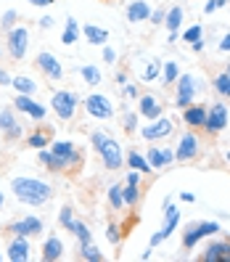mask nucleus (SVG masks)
I'll list each match as a JSON object with an SVG mask.
<instances>
[{
	"instance_id": "nucleus-4",
	"label": "nucleus",
	"mask_w": 230,
	"mask_h": 262,
	"mask_svg": "<svg viewBox=\"0 0 230 262\" xmlns=\"http://www.w3.org/2000/svg\"><path fill=\"white\" fill-rule=\"evenodd\" d=\"M6 51L13 61H24L29 53V29L24 24H16L6 32Z\"/></svg>"
},
{
	"instance_id": "nucleus-54",
	"label": "nucleus",
	"mask_w": 230,
	"mask_h": 262,
	"mask_svg": "<svg viewBox=\"0 0 230 262\" xmlns=\"http://www.w3.org/2000/svg\"><path fill=\"white\" fill-rule=\"evenodd\" d=\"M56 0H29V6H37V8H42V6H53Z\"/></svg>"
},
{
	"instance_id": "nucleus-16",
	"label": "nucleus",
	"mask_w": 230,
	"mask_h": 262,
	"mask_svg": "<svg viewBox=\"0 0 230 262\" xmlns=\"http://www.w3.org/2000/svg\"><path fill=\"white\" fill-rule=\"evenodd\" d=\"M146 159H148L153 172H159V169H167V167L175 162V151L170 146H148Z\"/></svg>"
},
{
	"instance_id": "nucleus-30",
	"label": "nucleus",
	"mask_w": 230,
	"mask_h": 262,
	"mask_svg": "<svg viewBox=\"0 0 230 262\" xmlns=\"http://www.w3.org/2000/svg\"><path fill=\"white\" fill-rule=\"evenodd\" d=\"M80 24H77L74 16H66V24H64V32H61V42L64 45H74L77 40H80Z\"/></svg>"
},
{
	"instance_id": "nucleus-34",
	"label": "nucleus",
	"mask_w": 230,
	"mask_h": 262,
	"mask_svg": "<svg viewBox=\"0 0 230 262\" xmlns=\"http://www.w3.org/2000/svg\"><path fill=\"white\" fill-rule=\"evenodd\" d=\"M180 77V67H177V61H167V64L162 67V85H175V80Z\"/></svg>"
},
{
	"instance_id": "nucleus-26",
	"label": "nucleus",
	"mask_w": 230,
	"mask_h": 262,
	"mask_svg": "<svg viewBox=\"0 0 230 262\" xmlns=\"http://www.w3.org/2000/svg\"><path fill=\"white\" fill-rule=\"evenodd\" d=\"M37 162H40L45 169H48V172H66L64 162H61L51 148H40V151H37Z\"/></svg>"
},
{
	"instance_id": "nucleus-44",
	"label": "nucleus",
	"mask_w": 230,
	"mask_h": 262,
	"mask_svg": "<svg viewBox=\"0 0 230 262\" xmlns=\"http://www.w3.org/2000/svg\"><path fill=\"white\" fill-rule=\"evenodd\" d=\"M21 135H24V125H21V122H19V125H13L8 133H3V138H6L8 143H16V141H21Z\"/></svg>"
},
{
	"instance_id": "nucleus-55",
	"label": "nucleus",
	"mask_w": 230,
	"mask_h": 262,
	"mask_svg": "<svg viewBox=\"0 0 230 262\" xmlns=\"http://www.w3.org/2000/svg\"><path fill=\"white\" fill-rule=\"evenodd\" d=\"M191 48H193L196 53H201V51H204V40H196V42H191Z\"/></svg>"
},
{
	"instance_id": "nucleus-58",
	"label": "nucleus",
	"mask_w": 230,
	"mask_h": 262,
	"mask_svg": "<svg viewBox=\"0 0 230 262\" xmlns=\"http://www.w3.org/2000/svg\"><path fill=\"white\" fill-rule=\"evenodd\" d=\"M3 207H6V193L0 191V212H3Z\"/></svg>"
},
{
	"instance_id": "nucleus-22",
	"label": "nucleus",
	"mask_w": 230,
	"mask_h": 262,
	"mask_svg": "<svg viewBox=\"0 0 230 262\" xmlns=\"http://www.w3.org/2000/svg\"><path fill=\"white\" fill-rule=\"evenodd\" d=\"M51 141H53V130L40 125V127H35L32 133L27 135V148H35V151L48 148V146H51Z\"/></svg>"
},
{
	"instance_id": "nucleus-31",
	"label": "nucleus",
	"mask_w": 230,
	"mask_h": 262,
	"mask_svg": "<svg viewBox=\"0 0 230 262\" xmlns=\"http://www.w3.org/2000/svg\"><path fill=\"white\" fill-rule=\"evenodd\" d=\"M80 77L85 80V85H90V88H96V85L103 82V74H101V69H98L96 64H85V67H80Z\"/></svg>"
},
{
	"instance_id": "nucleus-38",
	"label": "nucleus",
	"mask_w": 230,
	"mask_h": 262,
	"mask_svg": "<svg viewBox=\"0 0 230 262\" xmlns=\"http://www.w3.org/2000/svg\"><path fill=\"white\" fill-rule=\"evenodd\" d=\"M122 238H125V228H122L119 223H109V228H106V241L114 244V246H119Z\"/></svg>"
},
{
	"instance_id": "nucleus-49",
	"label": "nucleus",
	"mask_w": 230,
	"mask_h": 262,
	"mask_svg": "<svg viewBox=\"0 0 230 262\" xmlns=\"http://www.w3.org/2000/svg\"><path fill=\"white\" fill-rule=\"evenodd\" d=\"M37 24H40V29H53L56 19H53V16H48V13H45L42 19H37Z\"/></svg>"
},
{
	"instance_id": "nucleus-17",
	"label": "nucleus",
	"mask_w": 230,
	"mask_h": 262,
	"mask_svg": "<svg viewBox=\"0 0 230 262\" xmlns=\"http://www.w3.org/2000/svg\"><path fill=\"white\" fill-rule=\"evenodd\" d=\"M135 101H137V117H143V119H148V122L164 114V106L159 103V98H156V96H151V93H141Z\"/></svg>"
},
{
	"instance_id": "nucleus-27",
	"label": "nucleus",
	"mask_w": 230,
	"mask_h": 262,
	"mask_svg": "<svg viewBox=\"0 0 230 262\" xmlns=\"http://www.w3.org/2000/svg\"><path fill=\"white\" fill-rule=\"evenodd\" d=\"M125 164H127L130 169H137V172H143V175L153 172V169H151V164H148V159L143 157L141 151H135V148H130V151H127V157H125Z\"/></svg>"
},
{
	"instance_id": "nucleus-59",
	"label": "nucleus",
	"mask_w": 230,
	"mask_h": 262,
	"mask_svg": "<svg viewBox=\"0 0 230 262\" xmlns=\"http://www.w3.org/2000/svg\"><path fill=\"white\" fill-rule=\"evenodd\" d=\"M0 262H3V252H0Z\"/></svg>"
},
{
	"instance_id": "nucleus-7",
	"label": "nucleus",
	"mask_w": 230,
	"mask_h": 262,
	"mask_svg": "<svg viewBox=\"0 0 230 262\" xmlns=\"http://www.w3.org/2000/svg\"><path fill=\"white\" fill-rule=\"evenodd\" d=\"M214 233H220V223H214V220H206V223H191L186 230H182V249H193V246L206 238V236H214Z\"/></svg>"
},
{
	"instance_id": "nucleus-48",
	"label": "nucleus",
	"mask_w": 230,
	"mask_h": 262,
	"mask_svg": "<svg viewBox=\"0 0 230 262\" xmlns=\"http://www.w3.org/2000/svg\"><path fill=\"white\" fill-rule=\"evenodd\" d=\"M103 61H106V64H117V51L111 48L109 42L103 45Z\"/></svg>"
},
{
	"instance_id": "nucleus-53",
	"label": "nucleus",
	"mask_w": 230,
	"mask_h": 262,
	"mask_svg": "<svg viewBox=\"0 0 230 262\" xmlns=\"http://www.w3.org/2000/svg\"><path fill=\"white\" fill-rule=\"evenodd\" d=\"M180 202H188V204H193V202H196V196H193L191 191H182V193H180Z\"/></svg>"
},
{
	"instance_id": "nucleus-28",
	"label": "nucleus",
	"mask_w": 230,
	"mask_h": 262,
	"mask_svg": "<svg viewBox=\"0 0 230 262\" xmlns=\"http://www.w3.org/2000/svg\"><path fill=\"white\" fill-rule=\"evenodd\" d=\"M212 88H214V93H217L220 98H230V64L225 67V72H220L212 80Z\"/></svg>"
},
{
	"instance_id": "nucleus-51",
	"label": "nucleus",
	"mask_w": 230,
	"mask_h": 262,
	"mask_svg": "<svg viewBox=\"0 0 230 262\" xmlns=\"http://www.w3.org/2000/svg\"><path fill=\"white\" fill-rule=\"evenodd\" d=\"M220 51H222V53H230V32L220 40Z\"/></svg>"
},
{
	"instance_id": "nucleus-20",
	"label": "nucleus",
	"mask_w": 230,
	"mask_h": 262,
	"mask_svg": "<svg viewBox=\"0 0 230 262\" xmlns=\"http://www.w3.org/2000/svg\"><path fill=\"white\" fill-rule=\"evenodd\" d=\"M182 122H186L191 130H201L204 122H206V106H201V103L186 106V109H182Z\"/></svg>"
},
{
	"instance_id": "nucleus-50",
	"label": "nucleus",
	"mask_w": 230,
	"mask_h": 262,
	"mask_svg": "<svg viewBox=\"0 0 230 262\" xmlns=\"http://www.w3.org/2000/svg\"><path fill=\"white\" fill-rule=\"evenodd\" d=\"M11 80H13V77H11V72H8V69H3V67H0V88H6V85H11Z\"/></svg>"
},
{
	"instance_id": "nucleus-13",
	"label": "nucleus",
	"mask_w": 230,
	"mask_h": 262,
	"mask_svg": "<svg viewBox=\"0 0 230 262\" xmlns=\"http://www.w3.org/2000/svg\"><path fill=\"white\" fill-rule=\"evenodd\" d=\"M143 196V188H141V172L137 169H130L127 172V180L122 183V202H125V207H137V202H141Z\"/></svg>"
},
{
	"instance_id": "nucleus-37",
	"label": "nucleus",
	"mask_w": 230,
	"mask_h": 262,
	"mask_svg": "<svg viewBox=\"0 0 230 262\" xmlns=\"http://www.w3.org/2000/svg\"><path fill=\"white\" fill-rule=\"evenodd\" d=\"M106 199H109L111 209H122V207H125V202H122V183H111L109 191H106Z\"/></svg>"
},
{
	"instance_id": "nucleus-15",
	"label": "nucleus",
	"mask_w": 230,
	"mask_h": 262,
	"mask_svg": "<svg viewBox=\"0 0 230 262\" xmlns=\"http://www.w3.org/2000/svg\"><path fill=\"white\" fill-rule=\"evenodd\" d=\"M42 220L37 217V214H27V217H21V220H16V223H11L8 228H6V233L8 236H37V233H42Z\"/></svg>"
},
{
	"instance_id": "nucleus-42",
	"label": "nucleus",
	"mask_w": 230,
	"mask_h": 262,
	"mask_svg": "<svg viewBox=\"0 0 230 262\" xmlns=\"http://www.w3.org/2000/svg\"><path fill=\"white\" fill-rule=\"evenodd\" d=\"M201 35H204V27H201V24H193V27H188L180 37L191 45V42H196V40H201Z\"/></svg>"
},
{
	"instance_id": "nucleus-41",
	"label": "nucleus",
	"mask_w": 230,
	"mask_h": 262,
	"mask_svg": "<svg viewBox=\"0 0 230 262\" xmlns=\"http://www.w3.org/2000/svg\"><path fill=\"white\" fill-rule=\"evenodd\" d=\"M58 225L64 228V230H72V225H74V209H72V207H61V212H58Z\"/></svg>"
},
{
	"instance_id": "nucleus-36",
	"label": "nucleus",
	"mask_w": 230,
	"mask_h": 262,
	"mask_svg": "<svg viewBox=\"0 0 230 262\" xmlns=\"http://www.w3.org/2000/svg\"><path fill=\"white\" fill-rule=\"evenodd\" d=\"M13 125H19V119H16V109H0V133H8Z\"/></svg>"
},
{
	"instance_id": "nucleus-2",
	"label": "nucleus",
	"mask_w": 230,
	"mask_h": 262,
	"mask_svg": "<svg viewBox=\"0 0 230 262\" xmlns=\"http://www.w3.org/2000/svg\"><path fill=\"white\" fill-rule=\"evenodd\" d=\"M90 146H93V151L98 154L101 164L109 169V172H117V169L125 167V151H122L117 138H111L109 133L93 130V133H90Z\"/></svg>"
},
{
	"instance_id": "nucleus-10",
	"label": "nucleus",
	"mask_w": 230,
	"mask_h": 262,
	"mask_svg": "<svg viewBox=\"0 0 230 262\" xmlns=\"http://www.w3.org/2000/svg\"><path fill=\"white\" fill-rule=\"evenodd\" d=\"M196 90H198L196 77H191V74H180L177 80H175V106H177L180 112L186 109V106H191V103H193Z\"/></svg>"
},
{
	"instance_id": "nucleus-25",
	"label": "nucleus",
	"mask_w": 230,
	"mask_h": 262,
	"mask_svg": "<svg viewBox=\"0 0 230 262\" xmlns=\"http://www.w3.org/2000/svg\"><path fill=\"white\" fill-rule=\"evenodd\" d=\"M80 32L85 35V40L90 42V45H103L109 42V29H103V27H98V24H85V27H80Z\"/></svg>"
},
{
	"instance_id": "nucleus-61",
	"label": "nucleus",
	"mask_w": 230,
	"mask_h": 262,
	"mask_svg": "<svg viewBox=\"0 0 230 262\" xmlns=\"http://www.w3.org/2000/svg\"><path fill=\"white\" fill-rule=\"evenodd\" d=\"M227 162H230V151H227Z\"/></svg>"
},
{
	"instance_id": "nucleus-8",
	"label": "nucleus",
	"mask_w": 230,
	"mask_h": 262,
	"mask_svg": "<svg viewBox=\"0 0 230 262\" xmlns=\"http://www.w3.org/2000/svg\"><path fill=\"white\" fill-rule=\"evenodd\" d=\"M82 106H85V112L93 117V119H98V122H106V119L114 117V103H111L109 96H103V93H90V96H85Z\"/></svg>"
},
{
	"instance_id": "nucleus-3",
	"label": "nucleus",
	"mask_w": 230,
	"mask_h": 262,
	"mask_svg": "<svg viewBox=\"0 0 230 262\" xmlns=\"http://www.w3.org/2000/svg\"><path fill=\"white\" fill-rule=\"evenodd\" d=\"M82 106L80 96L74 93V90H53V96H51V109L58 119H64V122H72L77 117V109Z\"/></svg>"
},
{
	"instance_id": "nucleus-32",
	"label": "nucleus",
	"mask_w": 230,
	"mask_h": 262,
	"mask_svg": "<svg viewBox=\"0 0 230 262\" xmlns=\"http://www.w3.org/2000/svg\"><path fill=\"white\" fill-rule=\"evenodd\" d=\"M182 16H186V11H182V6H172L170 11H167V16H164V24L170 32H177V29L182 27Z\"/></svg>"
},
{
	"instance_id": "nucleus-5",
	"label": "nucleus",
	"mask_w": 230,
	"mask_h": 262,
	"mask_svg": "<svg viewBox=\"0 0 230 262\" xmlns=\"http://www.w3.org/2000/svg\"><path fill=\"white\" fill-rule=\"evenodd\" d=\"M56 157L64 162V167H66V172H74V169H80L82 167V162H85V154L77 148L72 141H51V146H48Z\"/></svg>"
},
{
	"instance_id": "nucleus-35",
	"label": "nucleus",
	"mask_w": 230,
	"mask_h": 262,
	"mask_svg": "<svg viewBox=\"0 0 230 262\" xmlns=\"http://www.w3.org/2000/svg\"><path fill=\"white\" fill-rule=\"evenodd\" d=\"M72 236L80 241V244H90V241H93V233H90L87 223H82V220H74V225H72Z\"/></svg>"
},
{
	"instance_id": "nucleus-60",
	"label": "nucleus",
	"mask_w": 230,
	"mask_h": 262,
	"mask_svg": "<svg viewBox=\"0 0 230 262\" xmlns=\"http://www.w3.org/2000/svg\"><path fill=\"white\" fill-rule=\"evenodd\" d=\"M0 58H3V48H0Z\"/></svg>"
},
{
	"instance_id": "nucleus-9",
	"label": "nucleus",
	"mask_w": 230,
	"mask_h": 262,
	"mask_svg": "<svg viewBox=\"0 0 230 262\" xmlns=\"http://www.w3.org/2000/svg\"><path fill=\"white\" fill-rule=\"evenodd\" d=\"M198 151H201V141L193 130L182 133L180 141H177V148H175V162L180 164H188V162H196L198 159Z\"/></svg>"
},
{
	"instance_id": "nucleus-19",
	"label": "nucleus",
	"mask_w": 230,
	"mask_h": 262,
	"mask_svg": "<svg viewBox=\"0 0 230 262\" xmlns=\"http://www.w3.org/2000/svg\"><path fill=\"white\" fill-rule=\"evenodd\" d=\"M198 259L201 262H230V241H212Z\"/></svg>"
},
{
	"instance_id": "nucleus-39",
	"label": "nucleus",
	"mask_w": 230,
	"mask_h": 262,
	"mask_svg": "<svg viewBox=\"0 0 230 262\" xmlns=\"http://www.w3.org/2000/svg\"><path fill=\"white\" fill-rule=\"evenodd\" d=\"M159 74H162V61H159V58H153V61H148V67L143 69L141 80H143V82H153Z\"/></svg>"
},
{
	"instance_id": "nucleus-11",
	"label": "nucleus",
	"mask_w": 230,
	"mask_h": 262,
	"mask_svg": "<svg viewBox=\"0 0 230 262\" xmlns=\"http://www.w3.org/2000/svg\"><path fill=\"white\" fill-rule=\"evenodd\" d=\"M175 133V122L170 119V117H156V119H151L146 127H141V135L146 138L148 143H153V141H164V138H170Z\"/></svg>"
},
{
	"instance_id": "nucleus-46",
	"label": "nucleus",
	"mask_w": 230,
	"mask_h": 262,
	"mask_svg": "<svg viewBox=\"0 0 230 262\" xmlns=\"http://www.w3.org/2000/svg\"><path fill=\"white\" fill-rule=\"evenodd\" d=\"M122 93H125V98H137L141 90H137V85H132V82H125L122 85Z\"/></svg>"
},
{
	"instance_id": "nucleus-43",
	"label": "nucleus",
	"mask_w": 230,
	"mask_h": 262,
	"mask_svg": "<svg viewBox=\"0 0 230 262\" xmlns=\"http://www.w3.org/2000/svg\"><path fill=\"white\" fill-rule=\"evenodd\" d=\"M122 130H125L127 135L137 133V112H127L125 119H122Z\"/></svg>"
},
{
	"instance_id": "nucleus-29",
	"label": "nucleus",
	"mask_w": 230,
	"mask_h": 262,
	"mask_svg": "<svg viewBox=\"0 0 230 262\" xmlns=\"http://www.w3.org/2000/svg\"><path fill=\"white\" fill-rule=\"evenodd\" d=\"M11 88L16 90V93H21V96H35V93H37V82L32 80V77H24V74L13 77Z\"/></svg>"
},
{
	"instance_id": "nucleus-12",
	"label": "nucleus",
	"mask_w": 230,
	"mask_h": 262,
	"mask_svg": "<svg viewBox=\"0 0 230 262\" xmlns=\"http://www.w3.org/2000/svg\"><path fill=\"white\" fill-rule=\"evenodd\" d=\"M35 67L42 72L45 80H51V82L64 80V67H61V61H58L51 51H40L37 58H35Z\"/></svg>"
},
{
	"instance_id": "nucleus-24",
	"label": "nucleus",
	"mask_w": 230,
	"mask_h": 262,
	"mask_svg": "<svg viewBox=\"0 0 230 262\" xmlns=\"http://www.w3.org/2000/svg\"><path fill=\"white\" fill-rule=\"evenodd\" d=\"M64 241H61L58 236H48L42 244V262H58L61 257H64Z\"/></svg>"
},
{
	"instance_id": "nucleus-6",
	"label": "nucleus",
	"mask_w": 230,
	"mask_h": 262,
	"mask_svg": "<svg viewBox=\"0 0 230 262\" xmlns=\"http://www.w3.org/2000/svg\"><path fill=\"white\" fill-rule=\"evenodd\" d=\"M230 125V112H227V106L225 103H212V106H206V122H204V133L206 135H220L225 127Z\"/></svg>"
},
{
	"instance_id": "nucleus-21",
	"label": "nucleus",
	"mask_w": 230,
	"mask_h": 262,
	"mask_svg": "<svg viewBox=\"0 0 230 262\" xmlns=\"http://www.w3.org/2000/svg\"><path fill=\"white\" fill-rule=\"evenodd\" d=\"M177 223H180V209L172 204V199H164V225H162L159 233H162L164 238H170V236L175 233Z\"/></svg>"
},
{
	"instance_id": "nucleus-52",
	"label": "nucleus",
	"mask_w": 230,
	"mask_h": 262,
	"mask_svg": "<svg viewBox=\"0 0 230 262\" xmlns=\"http://www.w3.org/2000/svg\"><path fill=\"white\" fill-rule=\"evenodd\" d=\"M162 241H164V236H162V233H159V230H156V233H153V236H151V241H148V246H151V249H153V246H159Z\"/></svg>"
},
{
	"instance_id": "nucleus-18",
	"label": "nucleus",
	"mask_w": 230,
	"mask_h": 262,
	"mask_svg": "<svg viewBox=\"0 0 230 262\" xmlns=\"http://www.w3.org/2000/svg\"><path fill=\"white\" fill-rule=\"evenodd\" d=\"M29 238L27 236H11V244L6 249V259L11 262H27L29 259Z\"/></svg>"
},
{
	"instance_id": "nucleus-57",
	"label": "nucleus",
	"mask_w": 230,
	"mask_h": 262,
	"mask_svg": "<svg viewBox=\"0 0 230 262\" xmlns=\"http://www.w3.org/2000/svg\"><path fill=\"white\" fill-rule=\"evenodd\" d=\"M141 259H143V262H146V259H151V246H148V249H146V252L141 254Z\"/></svg>"
},
{
	"instance_id": "nucleus-47",
	"label": "nucleus",
	"mask_w": 230,
	"mask_h": 262,
	"mask_svg": "<svg viewBox=\"0 0 230 262\" xmlns=\"http://www.w3.org/2000/svg\"><path fill=\"white\" fill-rule=\"evenodd\" d=\"M222 6H227V0H206V3H204V13H214Z\"/></svg>"
},
{
	"instance_id": "nucleus-14",
	"label": "nucleus",
	"mask_w": 230,
	"mask_h": 262,
	"mask_svg": "<svg viewBox=\"0 0 230 262\" xmlns=\"http://www.w3.org/2000/svg\"><path fill=\"white\" fill-rule=\"evenodd\" d=\"M13 109L27 114L35 122H45V117H48V109H45L42 103H37L32 96H21V93H16V98H13Z\"/></svg>"
},
{
	"instance_id": "nucleus-1",
	"label": "nucleus",
	"mask_w": 230,
	"mask_h": 262,
	"mask_svg": "<svg viewBox=\"0 0 230 262\" xmlns=\"http://www.w3.org/2000/svg\"><path fill=\"white\" fill-rule=\"evenodd\" d=\"M11 193L27 207H45L53 199V186L48 180L21 175L11 180Z\"/></svg>"
},
{
	"instance_id": "nucleus-33",
	"label": "nucleus",
	"mask_w": 230,
	"mask_h": 262,
	"mask_svg": "<svg viewBox=\"0 0 230 262\" xmlns=\"http://www.w3.org/2000/svg\"><path fill=\"white\" fill-rule=\"evenodd\" d=\"M80 257L87 259V262H103L106 259V254L98 249L93 241H90V244H80Z\"/></svg>"
},
{
	"instance_id": "nucleus-56",
	"label": "nucleus",
	"mask_w": 230,
	"mask_h": 262,
	"mask_svg": "<svg viewBox=\"0 0 230 262\" xmlns=\"http://www.w3.org/2000/svg\"><path fill=\"white\" fill-rule=\"evenodd\" d=\"M117 82L125 85V82H127V72H117Z\"/></svg>"
},
{
	"instance_id": "nucleus-45",
	"label": "nucleus",
	"mask_w": 230,
	"mask_h": 262,
	"mask_svg": "<svg viewBox=\"0 0 230 262\" xmlns=\"http://www.w3.org/2000/svg\"><path fill=\"white\" fill-rule=\"evenodd\" d=\"M164 16H167V11H164V8H153V11H151V16H148V21H151L153 27H159V24H164Z\"/></svg>"
},
{
	"instance_id": "nucleus-23",
	"label": "nucleus",
	"mask_w": 230,
	"mask_h": 262,
	"mask_svg": "<svg viewBox=\"0 0 230 262\" xmlns=\"http://www.w3.org/2000/svg\"><path fill=\"white\" fill-rule=\"evenodd\" d=\"M151 6L146 3V0H132V3H127V21L130 24H141V21H148V16H151Z\"/></svg>"
},
{
	"instance_id": "nucleus-40",
	"label": "nucleus",
	"mask_w": 230,
	"mask_h": 262,
	"mask_svg": "<svg viewBox=\"0 0 230 262\" xmlns=\"http://www.w3.org/2000/svg\"><path fill=\"white\" fill-rule=\"evenodd\" d=\"M16 24H19V11H13V8L3 11V16H0V29L8 32V29H13Z\"/></svg>"
}]
</instances>
